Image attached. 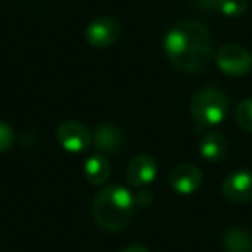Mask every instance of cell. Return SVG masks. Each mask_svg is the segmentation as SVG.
<instances>
[{
	"instance_id": "obj_16",
	"label": "cell",
	"mask_w": 252,
	"mask_h": 252,
	"mask_svg": "<svg viewBox=\"0 0 252 252\" xmlns=\"http://www.w3.org/2000/svg\"><path fill=\"white\" fill-rule=\"evenodd\" d=\"M14 142V131L7 123L0 121V154L5 151H9Z\"/></svg>"
},
{
	"instance_id": "obj_7",
	"label": "cell",
	"mask_w": 252,
	"mask_h": 252,
	"mask_svg": "<svg viewBox=\"0 0 252 252\" xmlns=\"http://www.w3.org/2000/svg\"><path fill=\"white\" fill-rule=\"evenodd\" d=\"M204 182V175L200 168L190 162H183L171 169L169 173V185L180 195H192L200 189Z\"/></svg>"
},
{
	"instance_id": "obj_8",
	"label": "cell",
	"mask_w": 252,
	"mask_h": 252,
	"mask_svg": "<svg viewBox=\"0 0 252 252\" xmlns=\"http://www.w3.org/2000/svg\"><path fill=\"white\" fill-rule=\"evenodd\" d=\"M223 195L230 202L244 204L252 200V169H237L223 180Z\"/></svg>"
},
{
	"instance_id": "obj_18",
	"label": "cell",
	"mask_w": 252,
	"mask_h": 252,
	"mask_svg": "<svg viewBox=\"0 0 252 252\" xmlns=\"http://www.w3.org/2000/svg\"><path fill=\"white\" fill-rule=\"evenodd\" d=\"M121 252H149V249H147V247H144V245L135 244V245H128V247L123 249Z\"/></svg>"
},
{
	"instance_id": "obj_12",
	"label": "cell",
	"mask_w": 252,
	"mask_h": 252,
	"mask_svg": "<svg viewBox=\"0 0 252 252\" xmlns=\"http://www.w3.org/2000/svg\"><path fill=\"white\" fill-rule=\"evenodd\" d=\"M83 173L87 182H90L92 185H102V183H105L109 180V176H111V166H109L107 158L102 152L92 154L85 161Z\"/></svg>"
},
{
	"instance_id": "obj_9",
	"label": "cell",
	"mask_w": 252,
	"mask_h": 252,
	"mask_svg": "<svg viewBox=\"0 0 252 252\" xmlns=\"http://www.w3.org/2000/svg\"><path fill=\"white\" fill-rule=\"evenodd\" d=\"M128 182L135 187H145L154 182L158 175V164L149 154H137L128 162Z\"/></svg>"
},
{
	"instance_id": "obj_17",
	"label": "cell",
	"mask_w": 252,
	"mask_h": 252,
	"mask_svg": "<svg viewBox=\"0 0 252 252\" xmlns=\"http://www.w3.org/2000/svg\"><path fill=\"white\" fill-rule=\"evenodd\" d=\"M152 193H149V192H140V193H137V197H135V204H137V206H147L149 202H151L152 200Z\"/></svg>"
},
{
	"instance_id": "obj_4",
	"label": "cell",
	"mask_w": 252,
	"mask_h": 252,
	"mask_svg": "<svg viewBox=\"0 0 252 252\" xmlns=\"http://www.w3.org/2000/svg\"><path fill=\"white\" fill-rule=\"evenodd\" d=\"M216 66L228 76H245L252 71V56L244 47L228 43L218 50Z\"/></svg>"
},
{
	"instance_id": "obj_2",
	"label": "cell",
	"mask_w": 252,
	"mask_h": 252,
	"mask_svg": "<svg viewBox=\"0 0 252 252\" xmlns=\"http://www.w3.org/2000/svg\"><path fill=\"white\" fill-rule=\"evenodd\" d=\"M135 197L125 187L111 185L95 195L92 214L95 223L107 231H119L128 226L135 213Z\"/></svg>"
},
{
	"instance_id": "obj_6",
	"label": "cell",
	"mask_w": 252,
	"mask_h": 252,
	"mask_svg": "<svg viewBox=\"0 0 252 252\" xmlns=\"http://www.w3.org/2000/svg\"><path fill=\"white\" fill-rule=\"evenodd\" d=\"M119 33H121V26L114 18L100 16L87 26L85 38H87L88 45L95 47V49H107L112 43H116Z\"/></svg>"
},
{
	"instance_id": "obj_5",
	"label": "cell",
	"mask_w": 252,
	"mask_h": 252,
	"mask_svg": "<svg viewBox=\"0 0 252 252\" xmlns=\"http://www.w3.org/2000/svg\"><path fill=\"white\" fill-rule=\"evenodd\" d=\"M56 138L64 151L71 154H80L94 144V135L83 123L64 121L56 130Z\"/></svg>"
},
{
	"instance_id": "obj_3",
	"label": "cell",
	"mask_w": 252,
	"mask_h": 252,
	"mask_svg": "<svg viewBox=\"0 0 252 252\" xmlns=\"http://www.w3.org/2000/svg\"><path fill=\"white\" fill-rule=\"evenodd\" d=\"M190 114L202 128H213L224 121L228 114V98L216 87H204L190 100Z\"/></svg>"
},
{
	"instance_id": "obj_13",
	"label": "cell",
	"mask_w": 252,
	"mask_h": 252,
	"mask_svg": "<svg viewBox=\"0 0 252 252\" xmlns=\"http://www.w3.org/2000/svg\"><path fill=\"white\" fill-rule=\"evenodd\" d=\"M224 252H252V235L244 228H230L223 235Z\"/></svg>"
},
{
	"instance_id": "obj_19",
	"label": "cell",
	"mask_w": 252,
	"mask_h": 252,
	"mask_svg": "<svg viewBox=\"0 0 252 252\" xmlns=\"http://www.w3.org/2000/svg\"><path fill=\"white\" fill-rule=\"evenodd\" d=\"M251 56H252V52H251Z\"/></svg>"
},
{
	"instance_id": "obj_11",
	"label": "cell",
	"mask_w": 252,
	"mask_h": 252,
	"mask_svg": "<svg viewBox=\"0 0 252 252\" xmlns=\"http://www.w3.org/2000/svg\"><path fill=\"white\" fill-rule=\"evenodd\" d=\"M94 144L100 152H114L123 144V131L111 123L98 125L94 135Z\"/></svg>"
},
{
	"instance_id": "obj_14",
	"label": "cell",
	"mask_w": 252,
	"mask_h": 252,
	"mask_svg": "<svg viewBox=\"0 0 252 252\" xmlns=\"http://www.w3.org/2000/svg\"><path fill=\"white\" fill-rule=\"evenodd\" d=\"M235 123H237V126L240 130L252 133V97L244 98V100L237 105Z\"/></svg>"
},
{
	"instance_id": "obj_10",
	"label": "cell",
	"mask_w": 252,
	"mask_h": 252,
	"mask_svg": "<svg viewBox=\"0 0 252 252\" xmlns=\"http://www.w3.org/2000/svg\"><path fill=\"white\" fill-rule=\"evenodd\" d=\"M200 156L207 162H220L228 154V142L226 137L220 131H209L202 137L199 145Z\"/></svg>"
},
{
	"instance_id": "obj_1",
	"label": "cell",
	"mask_w": 252,
	"mask_h": 252,
	"mask_svg": "<svg viewBox=\"0 0 252 252\" xmlns=\"http://www.w3.org/2000/svg\"><path fill=\"white\" fill-rule=\"evenodd\" d=\"M164 54L171 66L182 73L197 74L213 57V40L199 21H182L164 35Z\"/></svg>"
},
{
	"instance_id": "obj_15",
	"label": "cell",
	"mask_w": 252,
	"mask_h": 252,
	"mask_svg": "<svg viewBox=\"0 0 252 252\" xmlns=\"http://www.w3.org/2000/svg\"><path fill=\"white\" fill-rule=\"evenodd\" d=\"M216 11L226 18H240L247 11V0H216Z\"/></svg>"
}]
</instances>
